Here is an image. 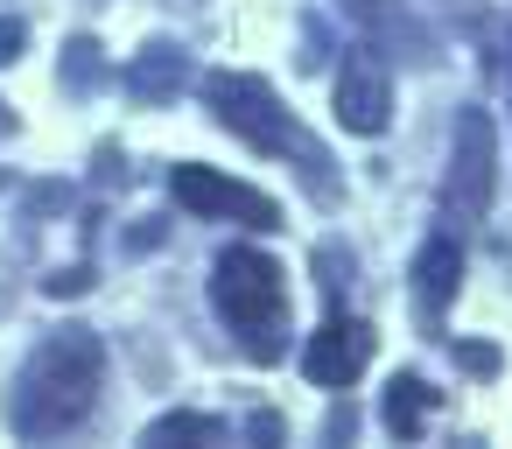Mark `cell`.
Here are the masks:
<instances>
[{
	"label": "cell",
	"mask_w": 512,
	"mask_h": 449,
	"mask_svg": "<svg viewBox=\"0 0 512 449\" xmlns=\"http://www.w3.org/2000/svg\"><path fill=\"white\" fill-rule=\"evenodd\" d=\"M99 386H106V337L99 330H50L15 379V435L50 442V435L85 428L99 407Z\"/></svg>",
	"instance_id": "obj_1"
},
{
	"label": "cell",
	"mask_w": 512,
	"mask_h": 449,
	"mask_svg": "<svg viewBox=\"0 0 512 449\" xmlns=\"http://www.w3.org/2000/svg\"><path fill=\"white\" fill-rule=\"evenodd\" d=\"M204 99H211V120L232 127L246 148H260V155H274V162H295V169L309 176V190H337V176L323 169L316 134L288 113V99H281L267 78H253V71H218V78H204Z\"/></svg>",
	"instance_id": "obj_2"
},
{
	"label": "cell",
	"mask_w": 512,
	"mask_h": 449,
	"mask_svg": "<svg viewBox=\"0 0 512 449\" xmlns=\"http://www.w3.org/2000/svg\"><path fill=\"white\" fill-rule=\"evenodd\" d=\"M211 309L225 316V330L239 337V351L253 365H274L288 351V288H281V260L260 246H225L211 267Z\"/></svg>",
	"instance_id": "obj_3"
},
{
	"label": "cell",
	"mask_w": 512,
	"mask_h": 449,
	"mask_svg": "<svg viewBox=\"0 0 512 449\" xmlns=\"http://www.w3.org/2000/svg\"><path fill=\"white\" fill-rule=\"evenodd\" d=\"M491 190H498V127L484 106H463L456 113V155H449V176H442V211L477 225L491 211Z\"/></svg>",
	"instance_id": "obj_4"
},
{
	"label": "cell",
	"mask_w": 512,
	"mask_h": 449,
	"mask_svg": "<svg viewBox=\"0 0 512 449\" xmlns=\"http://www.w3.org/2000/svg\"><path fill=\"white\" fill-rule=\"evenodd\" d=\"M169 197H176L190 218H232V225H246V232H281V204H274V197H260L253 183H232V176H218V169H204V162H176Z\"/></svg>",
	"instance_id": "obj_5"
},
{
	"label": "cell",
	"mask_w": 512,
	"mask_h": 449,
	"mask_svg": "<svg viewBox=\"0 0 512 449\" xmlns=\"http://www.w3.org/2000/svg\"><path fill=\"white\" fill-rule=\"evenodd\" d=\"M330 113H337V127L358 134V141H372V134L393 127V78H386V64L372 57V43H351V50H344Z\"/></svg>",
	"instance_id": "obj_6"
},
{
	"label": "cell",
	"mask_w": 512,
	"mask_h": 449,
	"mask_svg": "<svg viewBox=\"0 0 512 449\" xmlns=\"http://www.w3.org/2000/svg\"><path fill=\"white\" fill-rule=\"evenodd\" d=\"M372 344H379V337H372L365 316L330 309L323 330H309V344H302V379L323 386V393H344V386H358V372L372 365Z\"/></svg>",
	"instance_id": "obj_7"
},
{
	"label": "cell",
	"mask_w": 512,
	"mask_h": 449,
	"mask_svg": "<svg viewBox=\"0 0 512 449\" xmlns=\"http://www.w3.org/2000/svg\"><path fill=\"white\" fill-rule=\"evenodd\" d=\"M456 288H463V246L449 232H435L414 253V323H421V337H442V316H449Z\"/></svg>",
	"instance_id": "obj_8"
},
{
	"label": "cell",
	"mask_w": 512,
	"mask_h": 449,
	"mask_svg": "<svg viewBox=\"0 0 512 449\" xmlns=\"http://www.w3.org/2000/svg\"><path fill=\"white\" fill-rule=\"evenodd\" d=\"M190 85V57L176 50V43H148L134 64H127V92L141 99V106H162V99H176Z\"/></svg>",
	"instance_id": "obj_9"
},
{
	"label": "cell",
	"mask_w": 512,
	"mask_h": 449,
	"mask_svg": "<svg viewBox=\"0 0 512 449\" xmlns=\"http://www.w3.org/2000/svg\"><path fill=\"white\" fill-rule=\"evenodd\" d=\"M442 393L428 386V379H414V372H393L386 379V400H379V421H386V435L393 442H421V421H428V407H435Z\"/></svg>",
	"instance_id": "obj_10"
},
{
	"label": "cell",
	"mask_w": 512,
	"mask_h": 449,
	"mask_svg": "<svg viewBox=\"0 0 512 449\" xmlns=\"http://www.w3.org/2000/svg\"><path fill=\"white\" fill-rule=\"evenodd\" d=\"M232 428H225V414H197V407H176V414H162V421H148V435L141 442H176V449H197V442H225Z\"/></svg>",
	"instance_id": "obj_11"
},
{
	"label": "cell",
	"mask_w": 512,
	"mask_h": 449,
	"mask_svg": "<svg viewBox=\"0 0 512 449\" xmlns=\"http://www.w3.org/2000/svg\"><path fill=\"white\" fill-rule=\"evenodd\" d=\"M92 78H99V43H92V36H71V50H64V85H71V92H92Z\"/></svg>",
	"instance_id": "obj_12"
},
{
	"label": "cell",
	"mask_w": 512,
	"mask_h": 449,
	"mask_svg": "<svg viewBox=\"0 0 512 449\" xmlns=\"http://www.w3.org/2000/svg\"><path fill=\"white\" fill-rule=\"evenodd\" d=\"M456 365H463V372H498V344H470V337H463V344H456Z\"/></svg>",
	"instance_id": "obj_13"
},
{
	"label": "cell",
	"mask_w": 512,
	"mask_h": 449,
	"mask_svg": "<svg viewBox=\"0 0 512 449\" xmlns=\"http://www.w3.org/2000/svg\"><path fill=\"white\" fill-rule=\"evenodd\" d=\"M22 43H29V29H22L15 15H0V64H15V57H22Z\"/></svg>",
	"instance_id": "obj_14"
},
{
	"label": "cell",
	"mask_w": 512,
	"mask_h": 449,
	"mask_svg": "<svg viewBox=\"0 0 512 449\" xmlns=\"http://www.w3.org/2000/svg\"><path fill=\"white\" fill-rule=\"evenodd\" d=\"M246 435H260V442H281V414H267V407H260V414L246 421Z\"/></svg>",
	"instance_id": "obj_15"
}]
</instances>
